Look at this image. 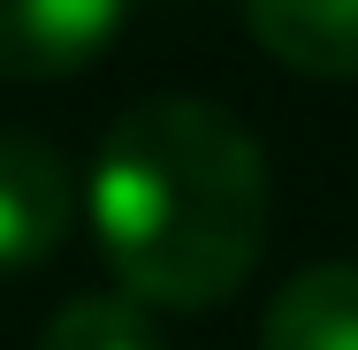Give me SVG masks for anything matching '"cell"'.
I'll list each match as a JSON object with an SVG mask.
<instances>
[{"label": "cell", "mask_w": 358, "mask_h": 350, "mask_svg": "<svg viewBox=\"0 0 358 350\" xmlns=\"http://www.w3.org/2000/svg\"><path fill=\"white\" fill-rule=\"evenodd\" d=\"M38 350H160V335H152L145 305L92 289V297H69V305L46 320Z\"/></svg>", "instance_id": "8992f818"}, {"label": "cell", "mask_w": 358, "mask_h": 350, "mask_svg": "<svg viewBox=\"0 0 358 350\" xmlns=\"http://www.w3.org/2000/svg\"><path fill=\"white\" fill-rule=\"evenodd\" d=\"M84 206L130 305L206 312L252 282L267 251L275 183L259 138L229 107L168 92L115 115L92 160Z\"/></svg>", "instance_id": "6da1fadb"}, {"label": "cell", "mask_w": 358, "mask_h": 350, "mask_svg": "<svg viewBox=\"0 0 358 350\" xmlns=\"http://www.w3.org/2000/svg\"><path fill=\"white\" fill-rule=\"evenodd\" d=\"M69 221H76L69 160L38 130H0V282L46 267L62 251Z\"/></svg>", "instance_id": "7a4b0ae2"}, {"label": "cell", "mask_w": 358, "mask_h": 350, "mask_svg": "<svg viewBox=\"0 0 358 350\" xmlns=\"http://www.w3.org/2000/svg\"><path fill=\"white\" fill-rule=\"evenodd\" d=\"M259 350H358V259L289 275L259 320Z\"/></svg>", "instance_id": "5b68a950"}, {"label": "cell", "mask_w": 358, "mask_h": 350, "mask_svg": "<svg viewBox=\"0 0 358 350\" xmlns=\"http://www.w3.org/2000/svg\"><path fill=\"white\" fill-rule=\"evenodd\" d=\"M130 0H0V76L54 84V76L92 69Z\"/></svg>", "instance_id": "3957f363"}, {"label": "cell", "mask_w": 358, "mask_h": 350, "mask_svg": "<svg viewBox=\"0 0 358 350\" xmlns=\"http://www.w3.org/2000/svg\"><path fill=\"white\" fill-rule=\"evenodd\" d=\"M244 23L297 76H358V0H244Z\"/></svg>", "instance_id": "277c9868"}]
</instances>
